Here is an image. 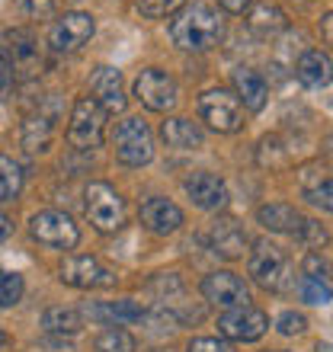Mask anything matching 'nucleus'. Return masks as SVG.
I'll list each match as a JSON object with an SVG mask.
<instances>
[{
  "label": "nucleus",
  "instance_id": "1",
  "mask_svg": "<svg viewBox=\"0 0 333 352\" xmlns=\"http://www.w3.org/2000/svg\"><path fill=\"white\" fill-rule=\"evenodd\" d=\"M170 38L180 52H212L224 38L222 10L205 3V0L186 3L170 23Z\"/></svg>",
  "mask_w": 333,
  "mask_h": 352
},
{
  "label": "nucleus",
  "instance_id": "2",
  "mask_svg": "<svg viewBox=\"0 0 333 352\" xmlns=\"http://www.w3.org/2000/svg\"><path fill=\"white\" fill-rule=\"evenodd\" d=\"M247 272H250V278H253V285H259L263 292H286V288L295 282L282 247H276V243L266 241V237H259V241L250 243Z\"/></svg>",
  "mask_w": 333,
  "mask_h": 352
},
{
  "label": "nucleus",
  "instance_id": "3",
  "mask_svg": "<svg viewBox=\"0 0 333 352\" xmlns=\"http://www.w3.org/2000/svg\"><path fill=\"white\" fill-rule=\"evenodd\" d=\"M83 212H87V221L93 224V231H100V234H119L125 228V218H129L125 199L116 192V186L103 183V179L87 186V192H83Z\"/></svg>",
  "mask_w": 333,
  "mask_h": 352
},
{
  "label": "nucleus",
  "instance_id": "4",
  "mask_svg": "<svg viewBox=\"0 0 333 352\" xmlns=\"http://www.w3.org/2000/svg\"><path fill=\"white\" fill-rule=\"evenodd\" d=\"M199 116L212 131L218 135H237V131L247 125V116H244V102L237 100V93L228 90V87H212V90L199 93Z\"/></svg>",
  "mask_w": 333,
  "mask_h": 352
},
{
  "label": "nucleus",
  "instance_id": "5",
  "mask_svg": "<svg viewBox=\"0 0 333 352\" xmlns=\"http://www.w3.org/2000/svg\"><path fill=\"white\" fill-rule=\"evenodd\" d=\"M112 151H116V160L122 167H148L154 160V135H151L148 122L138 119V116L122 119L112 131Z\"/></svg>",
  "mask_w": 333,
  "mask_h": 352
},
{
  "label": "nucleus",
  "instance_id": "6",
  "mask_svg": "<svg viewBox=\"0 0 333 352\" xmlns=\"http://www.w3.org/2000/svg\"><path fill=\"white\" fill-rule=\"evenodd\" d=\"M106 138V112L90 93L77 96L71 106V122H67V141L77 151H96Z\"/></svg>",
  "mask_w": 333,
  "mask_h": 352
},
{
  "label": "nucleus",
  "instance_id": "7",
  "mask_svg": "<svg viewBox=\"0 0 333 352\" xmlns=\"http://www.w3.org/2000/svg\"><path fill=\"white\" fill-rule=\"evenodd\" d=\"M29 234H32V241H39L42 247H52V250H74L80 243V228L74 224V218L67 212H58V208H42L32 214Z\"/></svg>",
  "mask_w": 333,
  "mask_h": 352
},
{
  "label": "nucleus",
  "instance_id": "8",
  "mask_svg": "<svg viewBox=\"0 0 333 352\" xmlns=\"http://www.w3.org/2000/svg\"><path fill=\"white\" fill-rule=\"evenodd\" d=\"M58 278L71 288H80V292H96V288H112L119 276H116L100 256L74 253V256H65V260H61Z\"/></svg>",
  "mask_w": 333,
  "mask_h": 352
},
{
  "label": "nucleus",
  "instance_id": "9",
  "mask_svg": "<svg viewBox=\"0 0 333 352\" xmlns=\"http://www.w3.org/2000/svg\"><path fill=\"white\" fill-rule=\"evenodd\" d=\"M135 100L151 112H170L180 102V84L164 67H144L135 77Z\"/></svg>",
  "mask_w": 333,
  "mask_h": 352
},
{
  "label": "nucleus",
  "instance_id": "10",
  "mask_svg": "<svg viewBox=\"0 0 333 352\" xmlns=\"http://www.w3.org/2000/svg\"><path fill=\"white\" fill-rule=\"evenodd\" d=\"M96 32V19L83 10H67L65 16H58L48 29V45L58 55H71V52H80L87 42Z\"/></svg>",
  "mask_w": 333,
  "mask_h": 352
},
{
  "label": "nucleus",
  "instance_id": "11",
  "mask_svg": "<svg viewBox=\"0 0 333 352\" xmlns=\"http://www.w3.org/2000/svg\"><path fill=\"white\" fill-rule=\"evenodd\" d=\"M218 333L231 343H257L259 336L269 333V314L253 305L244 307H228L218 317Z\"/></svg>",
  "mask_w": 333,
  "mask_h": 352
},
{
  "label": "nucleus",
  "instance_id": "12",
  "mask_svg": "<svg viewBox=\"0 0 333 352\" xmlns=\"http://www.w3.org/2000/svg\"><path fill=\"white\" fill-rule=\"evenodd\" d=\"M199 292H202V298L208 305L224 307V311H228V307L250 305V285L237 272H231V269H215V272H208V276L199 282Z\"/></svg>",
  "mask_w": 333,
  "mask_h": 352
},
{
  "label": "nucleus",
  "instance_id": "13",
  "mask_svg": "<svg viewBox=\"0 0 333 352\" xmlns=\"http://www.w3.org/2000/svg\"><path fill=\"white\" fill-rule=\"evenodd\" d=\"M205 243H208V250L218 256V260H244V253L250 247V237L244 231V224L231 214H218L212 224H208V231H205Z\"/></svg>",
  "mask_w": 333,
  "mask_h": 352
},
{
  "label": "nucleus",
  "instance_id": "14",
  "mask_svg": "<svg viewBox=\"0 0 333 352\" xmlns=\"http://www.w3.org/2000/svg\"><path fill=\"white\" fill-rule=\"evenodd\" d=\"M183 192L189 195V202L199 208V212H222L228 205V183H224L218 173H208V170H195L183 179Z\"/></svg>",
  "mask_w": 333,
  "mask_h": 352
},
{
  "label": "nucleus",
  "instance_id": "15",
  "mask_svg": "<svg viewBox=\"0 0 333 352\" xmlns=\"http://www.w3.org/2000/svg\"><path fill=\"white\" fill-rule=\"evenodd\" d=\"M138 218H141V224H144L151 234H158V237H170V234H176L186 224L183 208H180L173 199H166V195H151V199H144L138 208Z\"/></svg>",
  "mask_w": 333,
  "mask_h": 352
},
{
  "label": "nucleus",
  "instance_id": "16",
  "mask_svg": "<svg viewBox=\"0 0 333 352\" xmlns=\"http://www.w3.org/2000/svg\"><path fill=\"white\" fill-rule=\"evenodd\" d=\"M90 96L103 106L106 116H116V112H125L129 106V96H125V84H122V71L109 65H100L90 77Z\"/></svg>",
  "mask_w": 333,
  "mask_h": 352
},
{
  "label": "nucleus",
  "instance_id": "17",
  "mask_svg": "<svg viewBox=\"0 0 333 352\" xmlns=\"http://www.w3.org/2000/svg\"><path fill=\"white\" fill-rule=\"evenodd\" d=\"M7 55H10V65H13V74L17 80H29V77L39 74L42 67V55H39V45H36V36L29 29H10L7 32Z\"/></svg>",
  "mask_w": 333,
  "mask_h": 352
},
{
  "label": "nucleus",
  "instance_id": "18",
  "mask_svg": "<svg viewBox=\"0 0 333 352\" xmlns=\"http://www.w3.org/2000/svg\"><path fill=\"white\" fill-rule=\"evenodd\" d=\"M231 84H234V93H237V100L244 102V109L247 112H263L266 109V100H269V84L266 77L253 71V67H234L231 74Z\"/></svg>",
  "mask_w": 333,
  "mask_h": 352
},
{
  "label": "nucleus",
  "instance_id": "19",
  "mask_svg": "<svg viewBox=\"0 0 333 352\" xmlns=\"http://www.w3.org/2000/svg\"><path fill=\"white\" fill-rule=\"evenodd\" d=\"M257 221L272 234H292V237H298L301 224H305V214L298 212L292 202H266L257 208Z\"/></svg>",
  "mask_w": 333,
  "mask_h": 352
},
{
  "label": "nucleus",
  "instance_id": "20",
  "mask_svg": "<svg viewBox=\"0 0 333 352\" xmlns=\"http://www.w3.org/2000/svg\"><path fill=\"white\" fill-rule=\"evenodd\" d=\"M160 138H164L166 148L199 151L205 144V131L199 129L193 119H186V116H170V119H164V125H160Z\"/></svg>",
  "mask_w": 333,
  "mask_h": 352
},
{
  "label": "nucleus",
  "instance_id": "21",
  "mask_svg": "<svg viewBox=\"0 0 333 352\" xmlns=\"http://www.w3.org/2000/svg\"><path fill=\"white\" fill-rule=\"evenodd\" d=\"M295 77L311 90H321L333 80V61L321 48H308L305 55L295 61Z\"/></svg>",
  "mask_w": 333,
  "mask_h": 352
},
{
  "label": "nucleus",
  "instance_id": "22",
  "mask_svg": "<svg viewBox=\"0 0 333 352\" xmlns=\"http://www.w3.org/2000/svg\"><path fill=\"white\" fill-rule=\"evenodd\" d=\"M87 314H90L93 320H103V324H109V327H122V324H131V320H141V317H144V307L135 305L131 298H122V301L96 305L93 311L87 307Z\"/></svg>",
  "mask_w": 333,
  "mask_h": 352
},
{
  "label": "nucleus",
  "instance_id": "23",
  "mask_svg": "<svg viewBox=\"0 0 333 352\" xmlns=\"http://www.w3.org/2000/svg\"><path fill=\"white\" fill-rule=\"evenodd\" d=\"M42 327L48 333H58V336H74L83 330V314L77 307H65V305H55L48 307L42 314Z\"/></svg>",
  "mask_w": 333,
  "mask_h": 352
},
{
  "label": "nucleus",
  "instance_id": "24",
  "mask_svg": "<svg viewBox=\"0 0 333 352\" xmlns=\"http://www.w3.org/2000/svg\"><path fill=\"white\" fill-rule=\"evenodd\" d=\"M52 135H55V125H52L48 116H29V119L23 122V148H26L29 154H42V151H48Z\"/></svg>",
  "mask_w": 333,
  "mask_h": 352
},
{
  "label": "nucleus",
  "instance_id": "25",
  "mask_svg": "<svg viewBox=\"0 0 333 352\" xmlns=\"http://www.w3.org/2000/svg\"><path fill=\"white\" fill-rule=\"evenodd\" d=\"M247 23H250V29H257L259 36H276V32H282L288 26V16L276 3H257V7H250Z\"/></svg>",
  "mask_w": 333,
  "mask_h": 352
},
{
  "label": "nucleus",
  "instance_id": "26",
  "mask_svg": "<svg viewBox=\"0 0 333 352\" xmlns=\"http://www.w3.org/2000/svg\"><path fill=\"white\" fill-rule=\"evenodd\" d=\"M23 167L13 157L0 154V202H17L23 192Z\"/></svg>",
  "mask_w": 333,
  "mask_h": 352
},
{
  "label": "nucleus",
  "instance_id": "27",
  "mask_svg": "<svg viewBox=\"0 0 333 352\" xmlns=\"http://www.w3.org/2000/svg\"><path fill=\"white\" fill-rule=\"evenodd\" d=\"M257 160L259 167H269V170H286L292 164V154L288 148H282V141L276 135H266V138H259L257 144Z\"/></svg>",
  "mask_w": 333,
  "mask_h": 352
},
{
  "label": "nucleus",
  "instance_id": "28",
  "mask_svg": "<svg viewBox=\"0 0 333 352\" xmlns=\"http://www.w3.org/2000/svg\"><path fill=\"white\" fill-rule=\"evenodd\" d=\"M298 298L305 305H330L333 301V282L327 278H311V276H298Z\"/></svg>",
  "mask_w": 333,
  "mask_h": 352
},
{
  "label": "nucleus",
  "instance_id": "29",
  "mask_svg": "<svg viewBox=\"0 0 333 352\" xmlns=\"http://www.w3.org/2000/svg\"><path fill=\"white\" fill-rule=\"evenodd\" d=\"M23 292H26L23 276L13 272V269H0V311L3 307H17L23 301Z\"/></svg>",
  "mask_w": 333,
  "mask_h": 352
},
{
  "label": "nucleus",
  "instance_id": "30",
  "mask_svg": "<svg viewBox=\"0 0 333 352\" xmlns=\"http://www.w3.org/2000/svg\"><path fill=\"white\" fill-rule=\"evenodd\" d=\"M96 349L100 352H135V336L122 327H106L96 340Z\"/></svg>",
  "mask_w": 333,
  "mask_h": 352
},
{
  "label": "nucleus",
  "instance_id": "31",
  "mask_svg": "<svg viewBox=\"0 0 333 352\" xmlns=\"http://www.w3.org/2000/svg\"><path fill=\"white\" fill-rule=\"evenodd\" d=\"M141 16L148 19H166V16H176L180 10L186 7V0H135Z\"/></svg>",
  "mask_w": 333,
  "mask_h": 352
},
{
  "label": "nucleus",
  "instance_id": "32",
  "mask_svg": "<svg viewBox=\"0 0 333 352\" xmlns=\"http://www.w3.org/2000/svg\"><path fill=\"white\" fill-rule=\"evenodd\" d=\"M298 241L305 243L308 250H324V243L330 241V231H327L321 221H314V218H305V224H301V234H298Z\"/></svg>",
  "mask_w": 333,
  "mask_h": 352
},
{
  "label": "nucleus",
  "instance_id": "33",
  "mask_svg": "<svg viewBox=\"0 0 333 352\" xmlns=\"http://www.w3.org/2000/svg\"><path fill=\"white\" fill-rule=\"evenodd\" d=\"M301 276H311V278H333V266L321 250H308L305 260H301Z\"/></svg>",
  "mask_w": 333,
  "mask_h": 352
},
{
  "label": "nucleus",
  "instance_id": "34",
  "mask_svg": "<svg viewBox=\"0 0 333 352\" xmlns=\"http://www.w3.org/2000/svg\"><path fill=\"white\" fill-rule=\"evenodd\" d=\"M276 330L282 336H301L308 330V317L301 311H282L276 317Z\"/></svg>",
  "mask_w": 333,
  "mask_h": 352
},
{
  "label": "nucleus",
  "instance_id": "35",
  "mask_svg": "<svg viewBox=\"0 0 333 352\" xmlns=\"http://www.w3.org/2000/svg\"><path fill=\"white\" fill-rule=\"evenodd\" d=\"M17 10L29 19H45L55 10V0H17Z\"/></svg>",
  "mask_w": 333,
  "mask_h": 352
},
{
  "label": "nucleus",
  "instance_id": "36",
  "mask_svg": "<svg viewBox=\"0 0 333 352\" xmlns=\"http://www.w3.org/2000/svg\"><path fill=\"white\" fill-rule=\"evenodd\" d=\"M13 87H17V74H13V65H10L7 48L0 45V100H10Z\"/></svg>",
  "mask_w": 333,
  "mask_h": 352
},
{
  "label": "nucleus",
  "instance_id": "37",
  "mask_svg": "<svg viewBox=\"0 0 333 352\" xmlns=\"http://www.w3.org/2000/svg\"><path fill=\"white\" fill-rule=\"evenodd\" d=\"M186 352H234V349L222 336H195V340H189Z\"/></svg>",
  "mask_w": 333,
  "mask_h": 352
},
{
  "label": "nucleus",
  "instance_id": "38",
  "mask_svg": "<svg viewBox=\"0 0 333 352\" xmlns=\"http://www.w3.org/2000/svg\"><path fill=\"white\" fill-rule=\"evenodd\" d=\"M298 179H301V189H305V192H311V189H317V186L324 183L327 179V167L324 164H305V167H301V173H298Z\"/></svg>",
  "mask_w": 333,
  "mask_h": 352
},
{
  "label": "nucleus",
  "instance_id": "39",
  "mask_svg": "<svg viewBox=\"0 0 333 352\" xmlns=\"http://www.w3.org/2000/svg\"><path fill=\"white\" fill-rule=\"evenodd\" d=\"M305 195H308V199H311L314 205H321L324 212L333 214V176H327V179L317 186V189H311V192H305Z\"/></svg>",
  "mask_w": 333,
  "mask_h": 352
},
{
  "label": "nucleus",
  "instance_id": "40",
  "mask_svg": "<svg viewBox=\"0 0 333 352\" xmlns=\"http://www.w3.org/2000/svg\"><path fill=\"white\" fill-rule=\"evenodd\" d=\"M218 7H222L224 13H231V16H244V13H250L253 0H218Z\"/></svg>",
  "mask_w": 333,
  "mask_h": 352
},
{
  "label": "nucleus",
  "instance_id": "41",
  "mask_svg": "<svg viewBox=\"0 0 333 352\" xmlns=\"http://www.w3.org/2000/svg\"><path fill=\"white\" fill-rule=\"evenodd\" d=\"M321 38H324V45L333 52V10H327L324 16H321Z\"/></svg>",
  "mask_w": 333,
  "mask_h": 352
},
{
  "label": "nucleus",
  "instance_id": "42",
  "mask_svg": "<svg viewBox=\"0 0 333 352\" xmlns=\"http://www.w3.org/2000/svg\"><path fill=\"white\" fill-rule=\"evenodd\" d=\"M10 234H13V221H10V218H7V214H3V212H0V243H3V241H7V237H10Z\"/></svg>",
  "mask_w": 333,
  "mask_h": 352
},
{
  "label": "nucleus",
  "instance_id": "43",
  "mask_svg": "<svg viewBox=\"0 0 333 352\" xmlns=\"http://www.w3.org/2000/svg\"><path fill=\"white\" fill-rule=\"evenodd\" d=\"M311 352H333V343H317Z\"/></svg>",
  "mask_w": 333,
  "mask_h": 352
},
{
  "label": "nucleus",
  "instance_id": "44",
  "mask_svg": "<svg viewBox=\"0 0 333 352\" xmlns=\"http://www.w3.org/2000/svg\"><path fill=\"white\" fill-rule=\"evenodd\" d=\"M3 343H7V333H3V330H0V346H3Z\"/></svg>",
  "mask_w": 333,
  "mask_h": 352
},
{
  "label": "nucleus",
  "instance_id": "45",
  "mask_svg": "<svg viewBox=\"0 0 333 352\" xmlns=\"http://www.w3.org/2000/svg\"><path fill=\"white\" fill-rule=\"evenodd\" d=\"M263 352H286V349H263Z\"/></svg>",
  "mask_w": 333,
  "mask_h": 352
}]
</instances>
